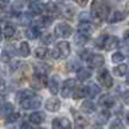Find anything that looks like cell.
<instances>
[{
	"label": "cell",
	"mask_w": 129,
	"mask_h": 129,
	"mask_svg": "<svg viewBox=\"0 0 129 129\" xmlns=\"http://www.w3.org/2000/svg\"><path fill=\"white\" fill-rule=\"evenodd\" d=\"M108 14H109V7L106 4L98 2V0H94L91 6V16L93 19L95 20L97 23H101L104 20L108 19Z\"/></svg>",
	"instance_id": "obj_1"
},
{
	"label": "cell",
	"mask_w": 129,
	"mask_h": 129,
	"mask_svg": "<svg viewBox=\"0 0 129 129\" xmlns=\"http://www.w3.org/2000/svg\"><path fill=\"white\" fill-rule=\"evenodd\" d=\"M97 79H98V82H100V85L102 87L109 89V87L113 86V78H112V75L109 74V71L106 70V69H102V70L98 71Z\"/></svg>",
	"instance_id": "obj_2"
},
{
	"label": "cell",
	"mask_w": 129,
	"mask_h": 129,
	"mask_svg": "<svg viewBox=\"0 0 129 129\" xmlns=\"http://www.w3.org/2000/svg\"><path fill=\"white\" fill-rule=\"evenodd\" d=\"M73 34V28L69 26L67 23H59L55 27V35L60 36V38H69Z\"/></svg>",
	"instance_id": "obj_3"
},
{
	"label": "cell",
	"mask_w": 129,
	"mask_h": 129,
	"mask_svg": "<svg viewBox=\"0 0 129 129\" xmlns=\"http://www.w3.org/2000/svg\"><path fill=\"white\" fill-rule=\"evenodd\" d=\"M75 87H77V83H75L74 79L70 78V79L64 81V83H63V86H62V95L64 97V98L70 97L73 93H74Z\"/></svg>",
	"instance_id": "obj_4"
},
{
	"label": "cell",
	"mask_w": 129,
	"mask_h": 129,
	"mask_svg": "<svg viewBox=\"0 0 129 129\" xmlns=\"http://www.w3.org/2000/svg\"><path fill=\"white\" fill-rule=\"evenodd\" d=\"M40 105H42V102H40V100L38 97H32V98L24 100L20 102L22 109H26V110H28V109H38V108H40Z\"/></svg>",
	"instance_id": "obj_5"
},
{
	"label": "cell",
	"mask_w": 129,
	"mask_h": 129,
	"mask_svg": "<svg viewBox=\"0 0 129 129\" xmlns=\"http://www.w3.org/2000/svg\"><path fill=\"white\" fill-rule=\"evenodd\" d=\"M52 129H71V122L66 117H58L52 121Z\"/></svg>",
	"instance_id": "obj_6"
},
{
	"label": "cell",
	"mask_w": 129,
	"mask_h": 129,
	"mask_svg": "<svg viewBox=\"0 0 129 129\" xmlns=\"http://www.w3.org/2000/svg\"><path fill=\"white\" fill-rule=\"evenodd\" d=\"M118 44H120V40L117 36H108L106 35V38H105V42H104V48L105 50H108V51H110V50H114V48L118 47Z\"/></svg>",
	"instance_id": "obj_7"
},
{
	"label": "cell",
	"mask_w": 129,
	"mask_h": 129,
	"mask_svg": "<svg viewBox=\"0 0 129 129\" xmlns=\"http://www.w3.org/2000/svg\"><path fill=\"white\" fill-rule=\"evenodd\" d=\"M55 47L59 52L60 58H66V56H69V54H70V44H69V42H64V40L58 42Z\"/></svg>",
	"instance_id": "obj_8"
},
{
	"label": "cell",
	"mask_w": 129,
	"mask_h": 129,
	"mask_svg": "<svg viewBox=\"0 0 129 129\" xmlns=\"http://www.w3.org/2000/svg\"><path fill=\"white\" fill-rule=\"evenodd\" d=\"M44 106H46V109L48 112H58L59 108H60V101L56 98V97H52V98L46 101V105H44Z\"/></svg>",
	"instance_id": "obj_9"
},
{
	"label": "cell",
	"mask_w": 129,
	"mask_h": 129,
	"mask_svg": "<svg viewBox=\"0 0 129 129\" xmlns=\"http://www.w3.org/2000/svg\"><path fill=\"white\" fill-rule=\"evenodd\" d=\"M34 71L38 75H47L51 71V66L47 63H36L34 66Z\"/></svg>",
	"instance_id": "obj_10"
},
{
	"label": "cell",
	"mask_w": 129,
	"mask_h": 129,
	"mask_svg": "<svg viewBox=\"0 0 129 129\" xmlns=\"http://www.w3.org/2000/svg\"><path fill=\"white\" fill-rule=\"evenodd\" d=\"M114 104H116V100H114V97L113 95H102L100 98V105L102 108H113L114 106Z\"/></svg>",
	"instance_id": "obj_11"
},
{
	"label": "cell",
	"mask_w": 129,
	"mask_h": 129,
	"mask_svg": "<svg viewBox=\"0 0 129 129\" xmlns=\"http://www.w3.org/2000/svg\"><path fill=\"white\" fill-rule=\"evenodd\" d=\"M125 18H126V14L124 11H114L108 18V22L109 23H118V22H122Z\"/></svg>",
	"instance_id": "obj_12"
},
{
	"label": "cell",
	"mask_w": 129,
	"mask_h": 129,
	"mask_svg": "<svg viewBox=\"0 0 129 129\" xmlns=\"http://www.w3.org/2000/svg\"><path fill=\"white\" fill-rule=\"evenodd\" d=\"M91 32H93V26L89 22H81L79 23V26H78V34L90 36Z\"/></svg>",
	"instance_id": "obj_13"
},
{
	"label": "cell",
	"mask_w": 129,
	"mask_h": 129,
	"mask_svg": "<svg viewBox=\"0 0 129 129\" xmlns=\"http://www.w3.org/2000/svg\"><path fill=\"white\" fill-rule=\"evenodd\" d=\"M44 114L43 113H40V112H35V113H31L30 116H28V120H30V122L32 124H36V125H39V124H42L44 122Z\"/></svg>",
	"instance_id": "obj_14"
},
{
	"label": "cell",
	"mask_w": 129,
	"mask_h": 129,
	"mask_svg": "<svg viewBox=\"0 0 129 129\" xmlns=\"http://www.w3.org/2000/svg\"><path fill=\"white\" fill-rule=\"evenodd\" d=\"M85 89H86V94H87L89 97H91V98H94V97H97V95L101 93L100 86H97L95 83H89Z\"/></svg>",
	"instance_id": "obj_15"
},
{
	"label": "cell",
	"mask_w": 129,
	"mask_h": 129,
	"mask_svg": "<svg viewBox=\"0 0 129 129\" xmlns=\"http://www.w3.org/2000/svg\"><path fill=\"white\" fill-rule=\"evenodd\" d=\"M89 64H90L91 67H101L104 64V56L100 55V54H93V56L90 58L89 60Z\"/></svg>",
	"instance_id": "obj_16"
},
{
	"label": "cell",
	"mask_w": 129,
	"mask_h": 129,
	"mask_svg": "<svg viewBox=\"0 0 129 129\" xmlns=\"http://www.w3.org/2000/svg\"><path fill=\"white\" fill-rule=\"evenodd\" d=\"M28 8H30L31 14H42L44 10H47V6H43V4H40L38 2H34V3H30Z\"/></svg>",
	"instance_id": "obj_17"
},
{
	"label": "cell",
	"mask_w": 129,
	"mask_h": 129,
	"mask_svg": "<svg viewBox=\"0 0 129 129\" xmlns=\"http://www.w3.org/2000/svg\"><path fill=\"white\" fill-rule=\"evenodd\" d=\"M44 83H46V75H38V74L34 75V79H32V86L34 87L40 89L44 86Z\"/></svg>",
	"instance_id": "obj_18"
},
{
	"label": "cell",
	"mask_w": 129,
	"mask_h": 129,
	"mask_svg": "<svg viewBox=\"0 0 129 129\" xmlns=\"http://www.w3.org/2000/svg\"><path fill=\"white\" fill-rule=\"evenodd\" d=\"M48 89H50L51 94H56L59 90V79L58 77H52V78L50 79V82H48Z\"/></svg>",
	"instance_id": "obj_19"
},
{
	"label": "cell",
	"mask_w": 129,
	"mask_h": 129,
	"mask_svg": "<svg viewBox=\"0 0 129 129\" xmlns=\"http://www.w3.org/2000/svg\"><path fill=\"white\" fill-rule=\"evenodd\" d=\"M16 95H18L19 102H22V101H24V100H28V98H32V97H36L34 91H32V90H27V89H24V90L19 91Z\"/></svg>",
	"instance_id": "obj_20"
},
{
	"label": "cell",
	"mask_w": 129,
	"mask_h": 129,
	"mask_svg": "<svg viewBox=\"0 0 129 129\" xmlns=\"http://www.w3.org/2000/svg\"><path fill=\"white\" fill-rule=\"evenodd\" d=\"M3 36H4V39H12V38H15V36H16V30L12 26H4Z\"/></svg>",
	"instance_id": "obj_21"
},
{
	"label": "cell",
	"mask_w": 129,
	"mask_h": 129,
	"mask_svg": "<svg viewBox=\"0 0 129 129\" xmlns=\"http://www.w3.org/2000/svg\"><path fill=\"white\" fill-rule=\"evenodd\" d=\"M39 35H40V32H39V28L36 26H31L30 28H27V31H26V36L28 39H36Z\"/></svg>",
	"instance_id": "obj_22"
},
{
	"label": "cell",
	"mask_w": 129,
	"mask_h": 129,
	"mask_svg": "<svg viewBox=\"0 0 129 129\" xmlns=\"http://www.w3.org/2000/svg\"><path fill=\"white\" fill-rule=\"evenodd\" d=\"M48 52H50V51H48L46 47L42 46V47H36V48H35L34 55H35L38 59H44V58H47V56H48Z\"/></svg>",
	"instance_id": "obj_23"
},
{
	"label": "cell",
	"mask_w": 129,
	"mask_h": 129,
	"mask_svg": "<svg viewBox=\"0 0 129 129\" xmlns=\"http://www.w3.org/2000/svg\"><path fill=\"white\" fill-rule=\"evenodd\" d=\"M109 117H110V112L106 110V109H104V110L100 112L98 116H97V122L98 124H106Z\"/></svg>",
	"instance_id": "obj_24"
},
{
	"label": "cell",
	"mask_w": 129,
	"mask_h": 129,
	"mask_svg": "<svg viewBox=\"0 0 129 129\" xmlns=\"http://www.w3.org/2000/svg\"><path fill=\"white\" fill-rule=\"evenodd\" d=\"M78 79L79 81H86V79H89L91 77V71L89 70V69H86V67H83V69H79L78 70Z\"/></svg>",
	"instance_id": "obj_25"
},
{
	"label": "cell",
	"mask_w": 129,
	"mask_h": 129,
	"mask_svg": "<svg viewBox=\"0 0 129 129\" xmlns=\"http://www.w3.org/2000/svg\"><path fill=\"white\" fill-rule=\"evenodd\" d=\"M2 113L4 117H10L11 114H14V105H12L11 102H6L3 105V109H2Z\"/></svg>",
	"instance_id": "obj_26"
},
{
	"label": "cell",
	"mask_w": 129,
	"mask_h": 129,
	"mask_svg": "<svg viewBox=\"0 0 129 129\" xmlns=\"http://www.w3.org/2000/svg\"><path fill=\"white\" fill-rule=\"evenodd\" d=\"M19 54L24 56V58H27L28 55L31 54V50H30V46H28L27 42H22L20 43V47H19Z\"/></svg>",
	"instance_id": "obj_27"
},
{
	"label": "cell",
	"mask_w": 129,
	"mask_h": 129,
	"mask_svg": "<svg viewBox=\"0 0 129 129\" xmlns=\"http://www.w3.org/2000/svg\"><path fill=\"white\" fill-rule=\"evenodd\" d=\"M126 71H128V66H126V64H118V66H116L114 69H113V73H114L116 75H118V77L126 75Z\"/></svg>",
	"instance_id": "obj_28"
},
{
	"label": "cell",
	"mask_w": 129,
	"mask_h": 129,
	"mask_svg": "<svg viewBox=\"0 0 129 129\" xmlns=\"http://www.w3.org/2000/svg\"><path fill=\"white\" fill-rule=\"evenodd\" d=\"M81 108H82V110L85 113H94L95 112V105L93 104L91 101H85Z\"/></svg>",
	"instance_id": "obj_29"
},
{
	"label": "cell",
	"mask_w": 129,
	"mask_h": 129,
	"mask_svg": "<svg viewBox=\"0 0 129 129\" xmlns=\"http://www.w3.org/2000/svg\"><path fill=\"white\" fill-rule=\"evenodd\" d=\"M85 94H86V89L77 85L75 90H74V93H73V98H74V100H79V98H82V97H85Z\"/></svg>",
	"instance_id": "obj_30"
},
{
	"label": "cell",
	"mask_w": 129,
	"mask_h": 129,
	"mask_svg": "<svg viewBox=\"0 0 129 129\" xmlns=\"http://www.w3.org/2000/svg\"><path fill=\"white\" fill-rule=\"evenodd\" d=\"M52 16H50V15H43L42 16V19L39 20V24L42 27H48V26H51V23H52Z\"/></svg>",
	"instance_id": "obj_31"
},
{
	"label": "cell",
	"mask_w": 129,
	"mask_h": 129,
	"mask_svg": "<svg viewBox=\"0 0 129 129\" xmlns=\"http://www.w3.org/2000/svg\"><path fill=\"white\" fill-rule=\"evenodd\" d=\"M55 40V35L50 34V32H44L42 35V43L43 44H50Z\"/></svg>",
	"instance_id": "obj_32"
},
{
	"label": "cell",
	"mask_w": 129,
	"mask_h": 129,
	"mask_svg": "<svg viewBox=\"0 0 129 129\" xmlns=\"http://www.w3.org/2000/svg\"><path fill=\"white\" fill-rule=\"evenodd\" d=\"M79 56H81V59H83V60H90V58L93 56V54H91V51L89 50V48H85V50H81L79 51Z\"/></svg>",
	"instance_id": "obj_33"
},
{
	"label": "cell",
	"mask_w": 129,
	"mask_h": 129,
	"mask_svg": "<svg viewBox=\"0 0 129 129\" xmlns=\"http://www.w3.org/2000/svg\"><path fill=\"white\" fill-rule=\"evenodd\" d=\"M31 19H32L31 14H20V15L18 16V20H19L20 24H26V23H28V22H31Z\"/></svg>",
	"instance_id": "obj_34"
},
{
	"label": "cell",
	"mask_w": 129,
	"mask_h": 129,
	"mask_svg": "<svg viewBox=\"0 0 129 129\" xmlns=\"http://www.w3.org/2000/svg\"><path fill=\"white\" fill-rule=\"evenodd\" d=\"M124 58H125V55L122 54V52H114V54H113L112 55V60H113V62H114V63H118V62H122V60H124Z\"/></svg>",
	"instance_id": "obj_35"
},
{
	"label": "cell",
	"mask_w": 129,
	"mask_h": 129,
	"mask_svg": "<svg viewBox=\"0 0 129 129\" xmlns=\"http://www.w3.org/2000/svg\"><path fill=\"white\" fill-rule=\"evenodd\" d=\"M110 129H125V126H124V124L121 122V120L116 118L114 121H112V124H110Z\"/></svg>",
	"instance_id": "obj_36"
},
{
	"label": "cell",
	"mask_w": 129,
	"mask_h": 129,
	"mask_svg": "<svg viewBox=\"0 0 129 129\" xmlns=\"http://www.w3.org/2000/svg\"><path fill=\"white\" fill-rule=\"evenodd\" d=\"M86 118H83V117H81V116H77V118H75V124H77V126H78L79 129H82L83 126H86Z\"/></svg>",
	"instance_id": "obj_37"
},
{
	"label": "cell",
	"mask_w": 129,
	"mask_h": 129,
	"mask_svg": "<svg viewBox=\"0 0 129 129\" xmlns=\"http://www.w3.org/2000/svg\"><path fill=\"white\" fill-rule=\"evenodd\" d=\"M63 14H64V16H67V18H73V15H74V8L71 6H64Z\"/></svg>",
	"instance_id": "obj_38"
},
{
	"label": "cell",
	"mask_w": 129,
	"mask_h": 129,
	"mask_svg": "<svg viewBox=\"0 0 129 129\" xmlns=\"http://www.w3.org/2000/svg\"><path fill=\"white\" fill-rule=\"evenodd\" d=\"M89 40V36L87 35H82V34H78L75 36V42L78 44H82V43H86Z\"/></svg>",
	"instance_id": "obj_39"
},
{
	"label": "cell",
	"mask_w": 129,
	"mask_h": 129,
	"mask_svg": "<svg viewBox=\"0 0 129 129\" xmlns=\"http://www.w3.org/2000/svg\"><path fill=\"white\" fill-rule=\"evenodd\" d=\"M22 8H23V0H16V2L12 4V11H15V12L22 11Z\"/></svg>",
	"instance_id": "obj_40"
},
{
	"label": "cell",
	"mask_w": 129,
	"mask_h": 129,
	"mask_svg": "<svg viewBox=\"0 0 129 129\" xmlns=\"http://www.w3.org/2000/svg\"><path fill=\"white\" fill-rule=\"evenodd\" d=\"M18 118H19V114H18V113H14V114H11V116L8 117V118H7L6 121H7L8 124H10V122H15V121L18 120Z\"/></svg>",
	"instance_id": "obj_41"
},
{
	"label": "cell",
	"mask_w": 129,
	"mask_h": 129,
	"mask_svg": "<svg viewBox=\"0 0 129 129\" xmlns=\"http://www.w3.org/2000/svg\"><path fill=\"white\" fill-rule=\"evenodd\" d=\"M122 100H124V102L126 104V105H129V89L124 91V94H122Z\"/></svg>",
	"instance_id": "obj_42"
},
{
	"label": "cell",
	"mask_w": 129,
	"mask_h": 129,
	"mask_svg": "<svg viewBox=\"0 0 129 129\" xmlns=\"http://www.w3.org/2000/svg\"><path fill=\"white\" fill-rule=\"evenodd\" d=\"M124 43L129 46V30L125 31V34H124Z\"/></svg>",
	"instance_id": "obj_43"
},
{
	"label": "cell",
	"mask_w": 129,
	"mask_h": 129,
	"mask_svg": "<svg viewBox=\"0 0 129 129\" xmlns=\"http://www.w3.org/2000/svg\"><path fill=\"white\" fill-rule=\"evenodd\" d=\"M74 2H75L77 4H78V6H81V7H85V6L87 4L89 0H74Z\"/></svg>",
	"instance_id": "obj_44"
},
{
	"label": "cell",
	"mask_w": 129,
	"mask_h": 129,
	"mask_svg": "<svg viewBox=\"0 0 129 129\" xmlns=\"http://www.w3.org/2000/svg\"><path fill=\"white\" fill-rule=\"evenodd\" d=\"M8 3H10V0H0V4H2V8H3V10L7 7Z\"/></svg>",
	"instance_id": "obj_45"
},
{
	"label": "cell",
	"mask_w": 129,
	"mask_h": 129,
	"mask_svg": "<svg viewBox=\"0 0 129 129\" xmlns=\"http://www.w3.org/2000/svg\"><path fill=\"white\" fill-rule=\"evenodd\" d=\"M22 129H40V128H31V126H28L27 124H24V125H22Z\"/></svg>",
	"instance_id": "obj_46"
},
{
	"label": "cell",
	"mask_w": 129,
	"mask_h": 129,
	"mask_svg": "<svg viewBox=\"0 0 129 129\" xmlns=\"http://www.w3.org/2000/svg\"><path fill=\"white\" fill-rule=\"evenodd\" d=\"M126 121H128V124H129V113H126Z\"/></svg>",
	"instance_id": "obj_47"
},
{
	"label": "cell",
	"mask_w": 129,
	"mask_h": 129,
	"mask_svg": "<svg viewBox=\"0 0 129 129\" xmlns=\"http://www.w3.org/2000/svg\"><path fill=\"white\" fill-rule=\"evenodd\" d=\"M126 83H128V85H129V74H128V75H126Z\"/></svg>",
	"instance_id": "obj_48"
},
{
	"label": "cell",
	"mask_w": 129,
	"mask_h": 129,
	"mask_svg": "<svg viewBox=\"0 0 129 129\" xmlns=\"http://www.w3.org/2000/svg\"><path fill=\"white\" fill-rule=\"evenodd\" d=\"M30 2H31V3H34V2H38V0H30Z\"/></svg>",
	"instance_id": "obj_49"
},
{
	"label": "cell",
	"mask_w": 129,
	"mask_h": 129,
	"mask_svg": "<svg viewBox=\"0 0 129 129\" xmlns=\"http://www.w3.org/2000/svg\"><path fill=\"white\" fill-rule=\"evenodd\" d=\"M94 129H101V128H94Z\"/></svg>",
	"instance_id": "obj_50"
}]
</instances>
